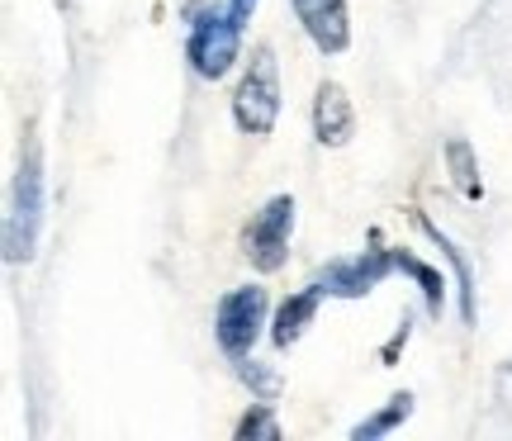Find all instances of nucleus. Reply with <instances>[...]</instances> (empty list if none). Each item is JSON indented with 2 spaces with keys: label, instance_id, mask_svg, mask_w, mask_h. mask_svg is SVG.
Here are the masks:
<instances>
[{
  "label": "nucleus",
  "instance_id": "f3484780",
  "mask_svg": "<svg viewBox=\"0 0 512 441\" xmlns=\"http://www.w3.org/2000/svg\"><path fill=\"white\" fill-rule=\"evenodd\" d=\"M233 5V15L242 19V24H252V10H256V0H228Z\"/></svg>",
  "mask_w": 512,
  "mask_h": 441
},
{
  "label": "nucleus",
  "instance_id": "9d476101",
  "mask_svg": "<svg viewBox=\"0 0 512 441\" xmlns=\"http://www.w3.org/2000/svg\"><path fill=\"white\" fill-rule=\"evenodd\" d=\"M413 223H418V233H427V238L437 242L441 252H446V261H451V266H456V290H460V318H465V323H470V328H475V271H470V261L460 257L456 252V242L446 238V233H441L437 223L427 219V214H422V209H413Z\"/></svg>",
  "mask_w": 512,
  "mask_h": 441
},
{
  "label": "nucleus",
  "instance_id": "0eeeda50",
  "mask_svg": "<svg viewBox=\"0 0 512 441\" xmlns=\"http://www.w3.org/2000/svg\"><path fill=\"white\" fill-rule=\"evenodd\" d=\"M304 34L313 38V48L323 57H337L351 48V15L347 0H290Z\"/></svg>",
  "mask_w": 512,
  "mask_h": 441
},
{
  "label": "nucleus",
  "instance_id": "ddd939ff",
  "mask_svg": "<svg viewBox=\"0 0 512 441\" xmlns=\"http://www.w3.org/2000/svg\"><path fill=\"white\" fill-rule=\"evenodd\" d=\"M408 418H413V394L403 389V394H394V399H389V404H384L380 413H370L366 423H356V427H351V441H375V437H389V432H394V427H403Z\"/></svg>",
  "mask_w": 512,
  "mask_h": 441
},
{
  "label": "nucleus",
  "instance_id": "20e7f679",
  "mask_svg": "<svg viewBox=\"0 0 512 441\" xmlns=\"http://www.w3.org/2000/svg\"><path fill=\"white\" fill-rule=\"evenodd\" d=\"M266 318H271L266 285H233L214 309V342L223 347V356H233V361L252 356L256 337L266 332Z\"/></svg>",
  "mask_w": 512,
  "mask_h": 441
},
{
  "label": "nucleus",
  "instance_id": "423d86ee",
  "mask_svg": "<svg viewBox=\"0 0 512 441\" xmlns=\"http://www.w3.org/2000/svg\"><path fill=\"white\" fill-rule=\"evenodd\" d=\"M389 271H394V247H384L380 233H370V252L328 261L318 280H323V290H328L332 299H366Z\"/></svg>",
  "mask_w": 512,
  "mask_h": 441
},
{
  "label": "nucleus",
  "instance_id": "39448f33",
  "mask_svg": "<svg viewBox=\"0 0 512 441\" xmlns=\"http://www.w3.org/2000/svg\"><path fill=\"white\" fill-rule=\"evenodd\" d=\"M290 233H294V195H271L261 214L242 233V252L261 276H275L290 261Z\"/></svg>",
  "mask_w": 512,
  "mask_h": 441
},
{
  "label": "nucleus",
  "instance_id": "1a4fd4ad",
  "mask_svg": "<svg viewBox=\"0 0 512 441\" xmlns=\"http://www.w3.org/2000/svg\"><path fill=\"white\" fill-rule=\"evenodd\" d=\"M323 280L318 285H304V290H294L290 299H280V309H275L271 318V342L275 347H294L304 332H309V323L318 318V304H323Z\"/></svg>",
  "mask_w": 512,
  "mask_h": 441
},
{
  "label": "nucleus",
  "instance_id": "f257e3e1",
  "mask_svg": "<svg viewBox=\"0 0 512 441\" xmlns=\"http://www.w3.org/2000/svg\"><path fill=\"white\" fill-rule=\"evenodd\" d=\"M185 24H190L185 57H190L195 76L223 81V76L233 72V62L242 57V29L247 24L233 15V5H219V0H195L185 10Z\"/></svg>",
  "mask_w": 512,
  "mask_h": 441
},
{
  "label": "nucleus",
  "instance_id": "f8f14e48",
  "mask_svg": "<svg viewBox=\"0 0 512 441\" xmlns=\"http://www.w3.org/2000/svg\"><path fill=\"white\" fill-rule=\"evenodd\" d=\"M446 171H451V185H456L465 200H484V181H479V162H475V147L465 138H446Z\"/></svg>",
  "mask_w": 512,
  "mask_h": 441
},
{
  "label": "nucleus",
  "instance_id": "7ed1b4c3",
  "mask_svg": "<svg viewBox=\"0 0 512 441\" xmlns=\"http://www.w3.org/2000/svg\"><path fill=\"white\" fill-rule=\"evenodd\" d=\"M38 228H43V157L34 143H24L15 185H10V209H5V261L10 266L34 257Z\"/></svg>",
  "mask_w": 512,
  "mask_h": 441
},
{
  "label": "nucleus",
  "instance_id": "9b49d317",
  "mask_svg": "<svg viewBox=\"0 0 512 441\" xmlns=\"http://www.w3.org/2000/svg\"><path fill=\"white\" fill-rule=\"evenodd\" d=\"M394 271H403V276L418 285L422 304H427V313L432 318H441V309H446V276H441L437 266H427V261H418L408 247H394Z\"/></svg>",
  "mask_w": 512,
  "mask_h": 441
},
{
  "label": "nucleus",
  "instance_id": "f03ea898",
  "mask_svg": "<svg viewBox=\"0 0 512 441\" xmlns=\"http://www.w3.org/2000/svg\"><path fill=\"white\" fill-rule=\"evenodd\" d=\"M233 124L247 138H271L280 124V62L271 43H256L242 67V81L233 91Z\"/></svg>",
  "mask_w": 512,
  "mask_h": 441
},
{
  "label": "nucleus",
  "instance_id": "6e6552de",
  "mask_svg": "<svg viewBox=\"0 0 512 441\" xmlns=\"http://www.w3.org/2000/svg\"><path fill=\"white\" fill-rule=\"evenodd\" d=\"M356 133V110L337 81H318L313 91V138L323 147H347Z\"/></svg>",
  "mask_w": 512,
  "mask_h": 441
},
{
  "label": "nucleus",
  "instance_id": "dca6fc26",
  "mask_svg": "<svg viewBox=\"0 0 512 441\" xmlns=\"http://www.w3.org/2000/svg\"><path fill=\"white\" fill-rule=\"evenodd\" d=\"M408 332H413V328H408V318H403V328L394 332V342H389V347L380 351V356H384V366H394V356H399V347H408Z\"/></svg>",
  "mask_w": 512,
  "mask_h": 441
},
{
  "label": "nucleus",
  "instance_id": "4468645a",
  "mask_svg": "<svg viewBox=\"0 0 512 441\" xmlns=\"http://www.w3.org/2000/svg\"><path fill=\"white\" fill-rule=\"evenodd\" d=\"M238 380L252 389V399H261V404H275V399H280V389H285L280 370H275L271 361H256V356H242L238 361Z\"/></svg>",
  "mask_w": 512,
  "mask_h": 441
},
{
  "label": "nucleus",
  "instance_id": "2eb2a0df",
  "mask_svg": "<svg viewBox=\"0 0 512 441\" xmlns=\"http://www.w3.org/2000/svg\"><path fill=\"white\" fill-rule=\"evenodd\" d=\"M233 437H238V441H280V418H275V408L256 399V404L238 418Z\"/></svg>",
  "mask_w": 512,
  "mask_h": 441
}]
</instances>
